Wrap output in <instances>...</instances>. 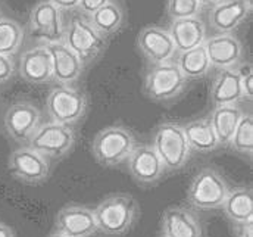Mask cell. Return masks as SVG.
Returning a JSON list of instances; mask_svg holds the SVG:
<instances>
[{
	"label": "cell",
	"instance_id": "cell-1",
	"mask_svg": "<svg viewBox=\"0 0 253 237\" xmlns=\"http://www.w3.org/2000/svg\"><path fill=\"white\" fill-rule=\"evenodd\" d=\"M97 232L106 236H123L132 227L138 205L132 196L118 193L103 199L93 211Z\"/></svg>",
	"mask_w": 253,
	"mask_h": 237
},
{
	"label": "cell",
	"instance_id": "cell-2",
	"mask_svg": "<svg viewBox=\"0 0 253 237\" xmlns=\"http://www.w3.org/2000/svg\"><path fill=\"white\" fill-rule=\"evenodd\" d=\"M153 149L164 164L165 171L181 170L190 159V149L183 125L165 121L153 133Z\"/></svg>",
	"mask_w": 253,
	"mask_h": 237
},
{
	"label": "cell",
	"instance_id": "cell-3",
	"mask_svg": "<svg viewBox=\"0 0 253 237\" xmlns=\"http://www.w3.org/2000/svg\"><path fill=\"white\" fill-rule=\"evenodd\" d=\"M135 146L137 142L132 131L123 125H112L96 134L91 143V152L100 165L115 167L128 159Z\"/></svg>",
	"mask_w": 253,
	"mask_h": 237
},
{
	"label": "cell",
	"instance_id": "cell-4",
	"mask_svg": "<svg viewBox=\"0 0 253 237\" xmlns=\"http://www.w3.org/2000/svg\"><path fill=\"white\" fill-rule=\"evenodd\" d=\"M187 78L174 60L150 65L144 74L143 90L153 102H169L177 99L187 87Z\"/></svg>",
	"mask_w": 253,
	"mask_h": 237
},
{
	"label": "cell",
	"instance_id": "cell-5",
	"mask_svg": "<svg viewBox=\"0 0 253 237\" xmlns=\"http://www.w3.org/2000/svg\"><path fill=\"white\" fill-rule=\"evenodd\" d=\"M228 190V184L222 174L212 167H206L191 180L187 200L193 208L200 211L218 209L222 206Z\"/></svg>",
	"mask_w": 253,
	"mask_h": 237
},
{
	"label": "cell",
	"instance_id": "cell-6",
	"mask_svg": "<svg viewBox=\"0 0 253 237\" xmlns=\"http://www.w3.org/2000/svg\"><path fill=\"white\" fill-rule=\"evenodd\" d=\"M63 43L78 56L83 65H88L106 50V39L102 37L83 16H75L65 28Z\"/></svg>",
	"mask_w": 253,
	"mask_h": 237
},
{
	"label": "cell",
	"instance_id": "cell-7",
	"mask_svg": "<svg viewBox=\"0 0 253 237\" xmlns=\"http://www.w3.org/2000/svg\"><path fill=\"white\" fill-rule=\"evenodd\" d=\"M74 144L75 134L72 128L53 121L42 124L28 142V147L39 152L44 158L52 159H61L66 156L72 150Z\"/></svg>",
	"mask_w": 253,
	"mask_h": 237
},
{
	"label": "cell",
	"instance_id": "cell-8",
	"mask_svg": "<svg viewBox=\"0 0 253 237\" xmlns=\"http://www.w3.org/2000/svg\"><path fill=\"white\" fill-rule=\"evenodd\" d=\"M87 109V97L83 92L69 86L53 89L46 99V111L53 122L63 125L77 124Z\"/></svg>",
	"mask_w": 253,
	"mask_h": 237
},
{
	"label": "cell",
	"instance_id": "cell-9",
	"mask_svg": "<svg viewBox=\"0 0 253 237\" xmlns=\"http://www.w3.org/2000/svg\"><path fill=\"white\" fill-rule=\"evenodd\" d=\"M28 27L31 36L44 45L63 42L65 27L62 10L58 9L50 0H40L33 6L28 18Z\"/></svg>",
	"mask_w": 253,
	"mask_h": 237
},
{
	"label": "cell",
	"instance_id": "cell-10",
	"mask_svg": "<svg viewBox=\"0 0 253 237\" xmlns=\"http://www.w3.org/2000/svg\"><path fill=\"white\" fill-rule=\"evenodd\" d=\"M42 114L31 102H15L4 114V128L9 137L18 143H28L42 125Z\"/></svg>",
	"mask_w": 253,
	"mask_h": 237
},
{
	"label": "cell",
	"instance_id": "cell-11",
	"mask_svg": "<svg viewBox=\"0 0 253 237\" xmlns=\"http://www.w3.org/2000/svg\"><path fill=\"white\" fill-rule=\"evenodd\" d=\"M9 170L15 178L27 184H40L49 177V161L28 146L13 150L9 156Z\"/></svg>",
	"mask_w": 253,
	"mask_h": 237
},
{
	"label": "cell",
	"instance_id": "cell-12",
	"mask_svg": "<svg viewBox=\"0 0 253 237\" xmlns=\"http://www.w3.org/2000/svg\"><path fill=\"white\" fill-rule=\"evenodd\" d=\"M137 47L150 65L169 62L177 52L168 30L158 25H147L138 33Z\"/></svg>",
	"mask_w": 253,
	"mask_h": 237
},
{
	"label": "cell",
	"instance_id": "cell-13",
	"mask_svg": "<svg viewBox=\"0 0 253 237\" xmlns=\"http://www.w3.org/2000/svg\"><path fill=\"white\" fill-rule=\"evenodd\" d=\"M128 171L138 184L153 186L165 174V168L152 144H137L128 156Z\"/></svg>",
	"mask_w": 253,
	"mask_h": 237
},
{
	"label": "cell",
	"instance_id": "cell-14",
	"mask_svg": "<svg viewBox=\"0 0 253 237\" xmlns=\"http://www.w3.org/2000/svg\"><path fill=\"white\" fill-rule=\"evenodd\" d=\"M203 47L211 66L216 69L237 68L243 58V45L234 34H215L206 37Z\"/></svg>",
	"mask_w": 253,
	"mask_h": 237
},
{
	"label": "cell",
	"instance_id": "cell-15",
	"mask_svg": "<svg viewBox=\"0 0 253 237\" xmlns=\"http://www.w3.org/2000/svg\"><path fill=\"white\" fill-rule=\"evenodd\" d=\"M55 227L65 237H90L97 232L93 211L81 205L62 208L56 215Z\"/></svg>",
	"mask_w": 253,
	"mask_h": 237
},
{
	"label": "cell",
	"instance_id": "cell-16",
	"mask_svg": "<svg viewBox=\"0 0 253 237\" xmlns=\"http://www.w3.org/2000/svg\"><path fill=\"white\" fill-rule=\"evenodd\" d=\"M252 6L246 0H222L209 10V25L218 34H233L251 15Z\"/></svg>",
	"mask_w": 253,
	"mask_h": 237
},
{
	"label": "cell",
	"instance_id": "cell-17",
	"mask_svg": "<svg viewBox=\"0 0 253 237\" xmlns=\"http://www.w3.org/2000/svg\"><path fill=\"white\" fill-rule=\"evenodd\" d=\"M52 58V69H53V80L61 86H69L78 81L84 71L83 62L78 56L63 43H52L44 45Z\"/></svg>",
	"mask_w": 253,
	"mask_h": 237
},
{
	"label": "cell",
	"instance_id": "cell-18",
	"mask_svg": "<svg viewBox=\"0 0 253 237\" xmlns=\"http://www.w3.org/2000/svg\"><path fill=\"white\" fill-rule=\"evenodd\" d=\"M19 75L30 84H46L53 80L52 58L46 46L33 47L22 53Z\"/></svg>",
	"mask_w": 253,
	"mask_h": 237
},
{
	"label": "cell",
	"instance_id": "cell-19",
	"mask_svg": "<svg viewBox=\"0 0 253 237\" xmlns=\"http://www.w3.org/2000/svg\"><path fill=\"white\" fill-rule=\"evenodd\" d=\"M162 237H202V226L184 206H169L161 217Z\"/></svg>",
	"mask_w": 253,
	"mask_h": 237
},
{
	"label": "cell",
	"instance_id": "cell-20",
	"mask_svg": "<svg viewBox=\"0 0 253 237\" xmlns=\"http://www.w3.org/2000/svg\"><path fill=\"white\" fill-rule=\"evenodd\" d=\"M209 99L213 108L225 106V105H237L245 99L240 84V74L237 68L219 69V72L215 75L211 84Z\"/></svg>",
	"mask_w": 253,
	"mask_h": 237
},
{
	"label": "cell",
	"instance_id": "cell-21",
	"mask_svg": "<svg viewBox=\"0 0 253 237\" xmlns=\"http://www.w3.org/2000/svg\"><path fill=\"white\" fill-rule=\"evenodd\" d=\"M168 33L177 52H186L202 46L206 40V27L199 16L171 21Z\"/></svg>",
	"mask_w": 253,
	"mask_h": 237
},
{
	"label": "cell",
	"instance_id": "cell-22",
	"mask_svg": "<svg viewBox=\"0 0 253 237\" xmlns=\"http://www.w3.org/2000/svg\"><path fill=\"white\" fill-rule=\"evenodd\" d=\"M227 218L237 224H246L253 221V193L251 187H237L228 190L222 206Z\"/></svg>",
	"mask_w": 253,
	"mask_h": 237
},
{
	"label": "cell",
	"instance_id": "cell-23",
	"mask_svg": "<svg viewBox=\"0 0 253 237\" xmlns=\"http://www.w3.org/2000/svg\"><path fill=\"white\" fill-rule=\"evenodd\" d=\"M183 131L186 134V139L191 150H196L200 153H209V152L216 150L221 146L215 136V131L212 128L209 118L189 121L187 124L183 125Z\"/></svg>",
	"mask_w": 253,
	"mask_h": 237
},
{
	"label": "cell",
	"instance_id": "cell-24",
	"mask_svg": "<svg viewBox=\"0 0 253 237\" xmlns=\"http://www.w3.org/2000/svg\"><path fill=\"white\" fill-rule=\"evenodd\" d=\"M243 117L242 109L237 105H225L213 108L209 121L215 131V136L221 146H228L233 134Z\"/></svg>",
	"mask_w": 253,
	"mask_h": 237
},
{
	"label": "cell",
	"instance_id": "cell-25",
	"mask_svg": "<svg viewBox=\"0 0 253 237\" xmlns=\"http://www.w3.org/2000/svg\"><path fill=\"white\" fill-rule=\"evenodd\" d=\"M90 25L105 39L120 31L124 22V12L117 1H108L105 6L97 9L88 18Z\"/></svg>",
	"mask_w": 253,
	"mask_h": 237
},
{
	"label": "cell",
	"instance_id": "cell-26",
	"mask_svg": "<svg viewBox=\"0 0 253 237\" xmlns=\"http://www.w3.org/2000/svg\"><path fill=\"white\" fill-rule=\"evenodd\" d=\"M174 62L177 63L178 69L187 80L203 78L209 74V71L212 68L203 45L197 46L194 49L186 50V52H178Z\"/></svg>",
	"mask_w": 253,
	"mask_h": 237
},
{
	"label": "cell",
	"instance_id": "cell-27",
	"mask_svg": "<svg viewBox=\"0 0 253 237\" xmlns=\"http://www.w3.org/2000/svg\"><path fill=\"white\" fill-rule=\"evenodd\" d=\"M24 28L10 18H0V55L13 56L22 46Z\"/></svg>",
	"mask_w": 253,
	"mask_h": 237
},
{
	"label": "cell",
	"instance_id": "cell-28",
	"mask_svg": "<svg viewBox=\"0 0 253 237\" xmlns=\"http://www.w3.org/2000/svg\"><path fill=\"white\" fill-rule=\"evenodd\" d=\"M231 149L243 156L252 158L253 155V117L252 114H243L233 139L230 142Z\"/></svg>",
	"mask_w": 253,
	"mask_h": 237
},
{
	"label": "cell",
	"instance_id": "cell-29",
	"mask_svg": "<svg viewBox=\"0 0 253 237\" xmlns=\"http://www.w3.org/2000/svg\"><path fill=\"white\" fill-rule=\"evenodd\" d=\"M202 6L197 0H167V13L171 21L199 16Z\"/></svg>",
	"mask_w": 253,
	"mask_h": 237
},
{
	"label": "cell",
	"instance_id": "cell-30",
	"mask_svg": "<svg viewBox=\"0 0 253 237\" xmlns=\"http://www.w3.org/2000/svg\"><path fill=\"white\" fill-rule=\"evenodd\" d=\"M240 74V84L243 90V96L248 100L253 99V68L252 63H245L243 66H237Z\"/></svg>",
	"mask_w": 253,
	"mask_h": 237
},
{
	"label": "cell",
	"instance_id": "cell-31",
	"mask_svg": "<svg viewBox=\"0 0 253 237\" xmlns=\"http://www.w3.org/2000/svg\"><path fill=\"white\" fill-rule=\"evenodd\" d=\"M15 72V63L10 56L0 55V84L9 81L13 77Z\"/></svg>",
	"mask_w": 253,
	"mask_h": 237
},
{
	"label": "cell",
	"instance_id": "cell-32",
	"mask_svg": "<svg viewBox=\"0 0 253 237\" xmlns=\"http://www.w3.org/2000/svg\"><path fill=\"white\" fill-rule=\"evenodd\" d=\"M108 1H111V0H80L77 9H78L83 15L90 16V15L94 13L97 9H100L102 6H105Z\"/></svg>",
	"mask_w": 253,
	"mask_h": 237
},
{
	"label": "cell",
	"instance_id": "cell-33",
	"mask_svg": "<svg viewBox=\"0 0 253 237\" xmlns=\"http://www.w3.org/2000/svg\"><path fill=\"white\" fill-rule=\"evenodd\" d=\"M50 1L61 10H72L77 9L80 0H50Z\"/></svg>",
	"mask_w": 253,
	"mask_h": 237
},
{
	"label": "cell",
	"instance_id": "cell-34",
	"mask_svg": "<svg viewBox=\"0 0 253 237\" xmlns=\"http://www.w3.org/2000/svg\"><path fill=\"white\" fill-rule=\"evenodd\" d=\"M239 237H253V221L240 226Z\"/></svg>",
	"mask_w": 253,
	"mask_h": 237
},
{
	"label": "cell",
	"instance_id": "cell-35",
	"mask_svg": "<svg viewBox=\"0 0 253 237\" xmlns=\"http://www.w3.org/2000/svg\"><path fill=\"white\" fill-rule=\"evenodd\" d=\"M0 237H15V235H13V232L7 226L0 224Z\"/></svg>",
	"mask_w": 253,
	"mask_h": 237
},
{
	"label": "cell",
	"instance_id": "cell-36",
	"mask_svg": "<svg viewBox=\"0 0 253 237\" xmlns=\"http://www.w3.org/2000/svg\"><path fill=\"white\" fill-rule=\"evenodd\" d=\"M199 1V4L203 7V6H206V7H213L215 4H218V3H221L222 0H197Z\"/></svg>",
	"mask_w": 253,
	"mask_h": 237
},
{
	"label": "cell",
	"instance_id": "cell-37",
	"mask_svg": "<svg viewBox=\"0 0 253 237\" xmlns=\"http://www.w3.org/2000/svg\"><path fill=\"white\" fill-rule=\"evenodd\" d=\"M47 237H65V236L61 235V233H58V232H55V233H52L50 236H47Z\"/></svg>",
	"mask_w": 253,
	"mask_h": 237
},
{
	"label": "cell",
	"instance_id": "cell-38",
	"mask_svg": "<svg viewBox=\"0 0 253 237\" xmlns=\"http://www.w3.org/2000/svg\"><path fill=\"white\" fill-rule=\"evenodd\" d=\"M0 18H1V7H0Z\"/></svg>",
	"mask_w": 253,
	"mask_h": 237
}]
</instances>
